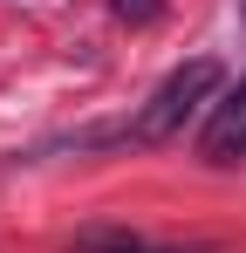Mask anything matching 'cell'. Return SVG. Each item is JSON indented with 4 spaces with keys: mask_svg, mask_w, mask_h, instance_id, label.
<instances>
[{
    "mask_svg": "<svg viewBox=\"0 0 246 253\" xmlns=\"http://www.w3.org/2000/svg\"><path fill=\"white\" fill-rule=\"evenodd\" d=\"M110 14L130 21V28H158V21H164V0H110Z\"/></svg>",
    "mask_w": 246,
    "mask_h": 253,
    "instance_id": "277c9868",
    "label": "cell"
},
{
    "mask_svg": "<svg viewBox=\"0 0 246 253\" xmlns=\"http://www.w3.org/2000/svg\"><path fill=\"white\" fill-rule=\"evenodd\" d=\"M199 158L205 165H240L246 158V76L219 89V103L205 110V130H199Z\"/></svg>",
    "mask_w": 246,
    "mask_h": 253,
    "instance_id": "7a4b0ae2",
    "label": "cell"
},
{
    "mask_svg": "<svg viewBox=\"0 0 246 253\" xmlns=\"http://www.w3.org/2000/svg\"><path fill=\"white\" fill-rule=\"evenodd\" d=\"M219 89H226V69H219L212 55H192V62H178V69L144 96V110L123 124V137H130V144H171L199 110L219 103Z\"/></svg>",
    "mask_w": 246,
    "mask_h": 253,
    "instance_id": "6da1fadb",
    "label": "cell"
},
{
    "mask_svg": "<svg viewBox=\"0 0 246 253\" xmlns=\"http://www.w3.org/2000/svg\"><path fill=\"white\" fill-rule=\"evenodd\" d=\"M69 253H164V247L137 240V233H123V226H96V233H82Z\"/></svg>",
    "mask_w": 246,
    "mask_h": 253,
    "instance_id": "3957f363",
    "label": "cell"
}]
</instances>
